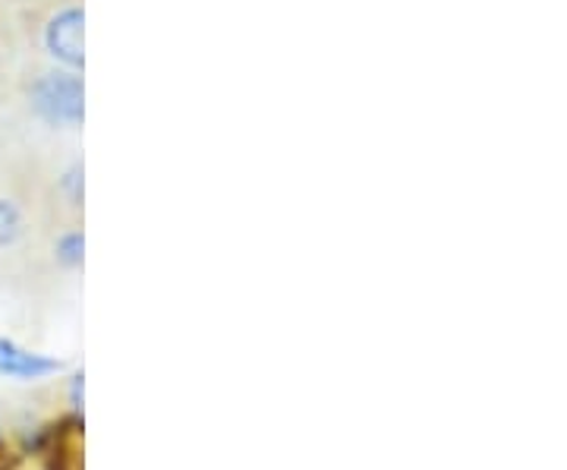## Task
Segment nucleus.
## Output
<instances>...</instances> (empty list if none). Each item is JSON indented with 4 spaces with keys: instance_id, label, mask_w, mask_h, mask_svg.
<instances>
[{
    "instance_id": "nucleus-1",
    "label": "nucleus",
    "mask_w": 567,
    "mask_h": 470,
    "mask_svg": "<svg viewBox=\"0 0 567 470\" xmlns=\"http://www.w3.org/2000/svg\"><path fill=\"white\" fill-rule=\"evenodd\" d=\"M25 61L82 73L85 67V0H41L13 10Z\"/></svg>"
},
{
    "instance_id": "nucleus-2",
    "label": "nucleus",
    "mask_w": 567,
    "mask_h": 470,
    "mask_svg": "<svg viewBox=\"0 0 567 470\" xmlns=\"http://www.w3.org/2000/svg\"><path fill=\"white\" fill-rule=\"evenodd\" d=\"M58 369H61L58 360H48V357H39V354L20 350L13 341L0 338V372L3 376H13V379H44V376H51Z\"/></svg>"
},
{
    "instance_id": "nucleus-3",
    "label": "nucleus",
    "mask_w": 567,
    "mask_h": 470,
    "mask_svg": "<svg viewBox=\"0 0 567 470\" xmlns=\"http://www.w3.org/2000/svg\"><path fill=\"white\" fill-rule=\"evenodd\" d=\"M22 51L17 39V20H13V7L7 0H0V95L7 89V82L13 76V70L20 67Z\"/></svg>"
},
{
    "instance_id": "nucleus-4",
    "label": "nucleus",
    "mask_w": 567,
    "mask_h": 470,
    "mask_svg": "<svg viewBox=\"0 0 567 470\" xmlns=\"http://www.w3.org/2000/svg\"><path fill=\"white\" fill-rule=\"evenodd\" d=\"M13 10H20V7H29V3H41V0H7Z\"/></svg>"
}]
</instances>
